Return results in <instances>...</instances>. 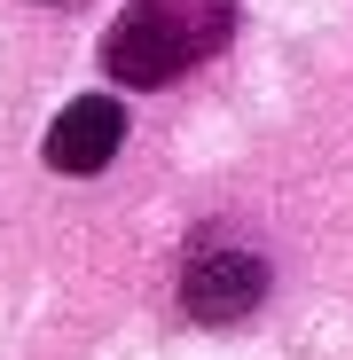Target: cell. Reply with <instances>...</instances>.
<instances>
[{
  "instance_id": "7a4b0ae2",
  "label": "cell",
  "mask_w": 353,
  "mask_h": 360,
  "mask_svg": "<svg viewBox=\"0 0 353 360\" xmlns=\"http://www.w3.org/2000/svg\"><path fill=\"white\" fill-rule=\"evenodd\" d=\"M259 297H267V259L244 251V243H220V235H197L189 274H181V306H189V321L228 329V321L259 314Z\"/></svg>"
},
{
  "instance_id": "6da1fadb",
  "label": "cell",
  "mask_w": 353,
  "mask_h": 360,
  "mask_svg": "<svg viewBox=\"0 0 353 360\" xmlns=\"http://www.w3.org/2000/svg\"><path fill=\"white\" fill-rule=\"evenodd\" d=\"M235 0H126V16L102 39V71L118 86H165L228 47Z\"/></svg>"
},
{
  "instance_id": "3957f363",
  "label": "cell",
  "mask_w": 353,
  "mask_h": 360,
  "mask_svg": "<svg viewBox=\"0 0 353 360\" xmlns=\"http://www.w3.org/2000/svg\"><path fill=\"white\" fill-rule=\"evenodd\" d=\"M118 141H126V110H118L110 94H79L47 126V165L55 172H102L118 157Z\"/></svg>"
}]
</instances>
